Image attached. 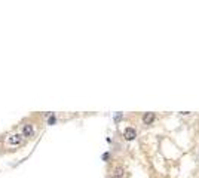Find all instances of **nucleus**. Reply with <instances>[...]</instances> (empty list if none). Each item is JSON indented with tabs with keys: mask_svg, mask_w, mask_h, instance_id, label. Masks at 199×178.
Returning <instances> with one entry per match:
<instances>
[{
	"mask_svg": "<svg viewBox=\"0 0 199 178\" xmlns=\"http://www.w3.org/2000/svg\"><path fill=\"white\" fill-rule=\"evenodd\" d=\"M124 174H125L124 168H120V166H117L116 169L113 171V174H112V178H124Z\"/></svg>",
	"mask_w": 199,
	"mask_h": 178,
	"instance_id": "obj_5",
	"label": "nucleus"
},
{
	"mask_svg": "<svg viewBox=\"0 0 199 178\" xmlns=\"http://www.w3.org/2000/svg\"><path fill=\"white\" fill-rule=\"evenodd\" d=\"M54 123H55V117H54V116H51L49 117V125H54Z\"/></svg>",
	"mask_w": 199,
	"mask_h": 178,
	"instance_id": "obj_6",
	"label": "nucleus"
},
{
	"mask_svg": "<svg viewBox=\"0 0 199 178\" xmlns=\"http://www.w3.org/2000/svg\"><path fill=\"white\" fill-rule=\"evenodd\" d=\"M103 159L106 160V159H108V153H104V156H103Z\"/></svg>",
	"mask_w": 199,
	"mask_h": 178,
	"instance_id": "obj_7",
	"label": "nucleus"
},
{
	"mask_svg": "<svg viewBox=\"0 0 199 178\" xmlns=\"http://www.w3.org/2000/svg\"><path fill=\"white\" fill-rule=\"evenodd\" d=\"M34 134V129L31 125H24V128H22V135L24 136H31Z\"/></svg>",
	"mask_w": 199,
	"mask_h": 178,
	"instance_id": "obj_4",
	"label": "nucleus"
},
{
	"mask_svg": "<svg viewBox=\"0 0 199 178\" xmlns=\"http://www.w3.org/2000/svg\"><path fill=\"white\" fill-rule=\"evenodd\" d=\"M155 119H156L155 113H144V114H143V122H144V125H152V123L155 122Z\"/></svg>",
	"mask_w": 199,
	"mask_h": 178,
	"instance_id": "obj_2",
	"label": "nucleus"
},
{
	"mask_svg": "<svg viewBox=\"0 0 199 178\" xmlns=\"http://www.w3.org/2000/svg\"><path fill=\"white\" fill-rule=\"evenodd\" d=\"M124 136L126 141H132L135 140V136H137V131L134 129V128H125V132H124Z\"/></svg>",
	"mask_w": 199,
	"mask_h": 178,
	"instance_id": "obj_1",
	"label": "nucleus"
},
{
	"mask_svg": "<svg viewBox=\"0 0 199 178\" xmlns=\"http://www.w3.org/2000/svg\"><path fill=\"white\" fill-rule=\"evenodd\" d=\"M21 141H22V136L21 135H12L8 138V144L10 145H18L21 144Z\"/></svg>",
	"mask_w": 199,
	"mask_h": 178,
	"instance_id": "obj_3",
	"label": "nucleus"
}]
</instances>
